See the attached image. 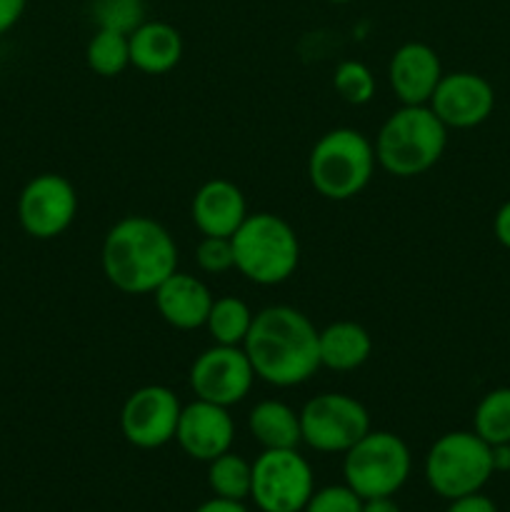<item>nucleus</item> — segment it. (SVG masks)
Instances as JSON below:
<instances>
[{
	"instance_id": "1",
	"label": "nucleus",
	"mask_w": 510,
	"mask_h": 512,
	"mask_svg": "<svg viewBox=\"0 0 510 512\" xmlns=\"http://www.w3.org/2000/svg\"><path fill=\"white\" fill-rule=\"evenodd\" d=\"M255 378L273 388H295L320 370L318 328L293 305H268L255 313L243 343Z\"/></svg>"
},
{
	"instance_id": "2",
	"label": "nucleus",
	"mask_w": 510,
	"mask_h": 512,
	"mask_svg": "<svg viewBox=\"0 0 510 512\" xmlns=\"http://www.w3.org/2000/svg\"><path fill=\"white\" fill-rule=\"evenodd\" d=\"M103 275L125 295H153L178 270V245L165 225L148 215H128L105 233Z\"/></svg>"
},
{
	"instance_id": "3",
	"label": "nucleus",
	"mask_w": 510,
	"mask_h": 512,
	"mask_svg": "<svg viewBox=\"0 0 510 512\" xmlns=\"http://www.w3.org/2000/svg\"><path fill=\"white\" fill-rule=\"evenodd\" d=\"M375 160L395 178H418L428 173L445 153L448 128L430 105H400L385 118L375 138Z\"/></svg>"
},
{
	"instance_id": "4",
	"label": "nucleus",
	"mask_w": 510,
	"mask_h": 512,
	"mask_svg": "<svg viewBox=\"0 0 510 512\" xmlns=\"http://www.w3.org/2000/svg\"><path fill=\"white\" fill-rule=\"evenodd\" d=\"M235 270L255 285H280L290 280L300 263V240L293 225L275 213H248L230 235Z\"/></svg>"
},
{
	"instance_id": "5",
	"label": "nucleus",
	"mask_w": 510,
	"mask_h": 512,
	"mask_svg": "<svg viewBox=\"0 0 510 512\" xmlns=\"http://www.w3.org/2000/svg\"><path fill=\"white\" fill-rule=\"evenodd\" d=\"M375 165V145L360 130L333 128L310 150L308 180L325 200L345 203L368 188Z\"/></svg>"
},
{
	"instance_id": "6",
	"label": "nucleus",
	"mask_w": 510,
	"mask_h": 512,
	"mask_svg": "<svg viewBox=\"0 0 510 512\" xmlns=\"http://www.w3.org/2000/svg\"><path fill=\"white\" fill-rule=\"evenodd\" d=\"M423 473L435 495L445 500L463 498L480 493L493 478V453L473 430H453L430 445Z\"/></svg>"
},
{
	"instance_id": "7",
	"label": "nucleus",
	"mask_w": 510,
	"mask_h": 512,
	"mask_svg": "<svg viewBox=\"0 0 510 512\" xmlns=\"http://www.w3.org/2000/svg\"><path fill=\"white\" fill-rule=\"evenodd\" d=\"M343 455L345 485L363 500L393 498L408 483L413 458L400 435L368 430Z\"/></svg>"
},
{
	"instance_id": "8",
	"label": "nucleus",
	"mask_w": 510,
	"mask_h": 512,
	"mask_svg": "<svg viewBox=\"0 0 510 512\" xmlns=\"http://www.w3.org/2000/svg\"><path fill=\"white\" fill-rule=\"evenodd\" d=\"M313 493V468L298 448L263 450L255 458L250 498L260 512H303Z\"/></svg>"
},
{
	"instance_id": "9",
	"label": "nucleus",
	"mask_w": 510,
	"mask_h": 512,
	"mask_svg": "<svg viewBox=\"0 0 510 512\" xmlns=\"http://www.w3.org/2000/svg\"><path fill=\"white\" fill-rule=\"evenodd\" d=\"M300 413V435L318 453H345L370 430V415L360 400L345 393H320Z\"/></svg>"
},
{
	"instance_id": "10",
	"label": "nucleus",
	"mask_w": 510,
	"mask_h": 512,
	"mask_svg": "<svg viewBox=\"0 0 510 512\" xmlns=\"http://www.w3.org/2000/svg\"><path fill=\"white\" fill-rule=\"evenodd\" d=\"M15 213L30 238L55 240L78 215V190L65 175L40 173L23 185Z\"/></svg>"
},
{
	"instance_id": "11",
	"label": "nucleus",
	"mask_w": 510,
	"mask_h": 512,
	"mask_svg": "<svg viewBox=\"0 0 510 512\" xmlns=\"http://www.w3.org/2000/svg\"><path fill=\"white\" fill-rule=\"evenodd\" d=\"M190 390L205 403L238 405L248 398L255 383V370L240 345H210L190 365Z\"/></svg>"
},
{
	"instance_id": "12",
	"label": "nucleus",
	"mask_w": 510,
	"mask_h": 512,
	"mask_svg": "<svg viewBox=\"0 0 510 512\" xmlns=\"http://www.w3.org/2000/svg\"><path fill=\"white\" fill-rule=\"evenodd\" d=\"M183 403L165 385H143L125 398L120 430L133 448L158 450L175 440Z\"/></svg>"
},
{
	"instance_id": "13",
	"label": "nucleus",
	"mask_w": 510,
	"mask_h": 512,
	"mask_svg": "<svg viewBox=\"0 0 510 512\" xmlns=\"http://www.w3.org/2000/svg\"><path fill=\"white\" fill-rule=\"evenodd\" d=\"M428 105L445 128L468 130L490 118L495 108V90L483 75L455 70L443 73Z\"/></svg>"
},
{
	"instance_id": "14",
	"label": "nucleus",
	"mask_w": 510,
	"mask_h": 512,
	"mask_svg": "<svg viewBox=\"0 0 510 512\" xmlns=\"http://www.w3.org/2000/svg\"><path fill=\"white\" fill-rule=\"evenodd\" d=\"M180 450L198 463H210L218 455L228 453L235 440V423L228 408L195 398L183 405L175 430Z\"/></svg>"
},
{
	"instance_id": "15",
	"label": "nucleus",
	"mask_w": 510,
	"mask_h": 512,
	"mask_svg": "<svg viewBox=\"0 0 510 512\" xmlns=\"http://www.w3.org/2000/svg\"><path fill=\"white\" fill-rule=\"evenodd\" d=\"M440 78V55L420 40L400 45L388 63V83L400 105H428Z\"/></svg>"
},
{
	"instance_id": "16",
	"label": "nucleus",
	"mask_w": 510,
	"mask_h": 512,
	"mask_svg": "<svg viewBox=\"0 0 510 512\" xmlns=\"http://www.w3.org/2000/svg\"><path fill=\"white\" fill-rule=\"evenodd\" d=\"M190 218L203 235L230 238L248 218V203H245L243 190L233 180H208L193 195Z\"/></svg>"
},
{
	"instance_id": "17",
	"label": "nucleus",
	"mask_w": 510,
	"mask_h": 512,
	"mask_svg": "<svg viewBox=\"0 0 510 512\" xmlns=\"http://www.w3.org/2000/svg\"><path fill=\"white\" fill-rule=\"evenodd\" d=\"M153 298L160 318L175 330L205 328L210 305L215 300L203 280L190 273H180V270H175L155 288Z\"/></svg>"
},
{
	"instance_id": "18",
	"label": "nucleus",
	"mask_w": 510,
	"mask_h": 512,
	"mask_svg": "<svg viewBox=\"0 0 510 512\" xmlns=\"http://www.w3.org/2000/svg\"><path fill=\"white\" fill-rule=\"evenodd\" d=\"M130 40V65L145 75H165L183 58V35L165 20H145Z\"/></svg>"
},
{
	"instance_id": "19",
	"label": "nucleus",
	"mask_w": 510,
	"mask_h": 512,
	"mask_svg": "<svg viewBox=\"0 0 510 512\" xmlns=\"http://www.w3.org/2000/svg\"><path fill=\"white\" fill-rule=\"evenodd\" d=\"M320 368L335 373H350L368 363L373 353V338L368 330L353 320H338L318 330Z\"/></svg>"
},
{
	"instance_id": "20",
	"label": "nucleus",
	"mask_w": 510,
	"mask_h": 512,
	"mask_svg": "<svg viewBox=\"0 0 510 512\" xmlns=\"http://www.w3.org/2000/svg\"><path fill=\"white\" fill-rule=\"evenodd\" d=\"M248 430L263 450H290L303 443L300 413L283 400H260L248 413Z\"/></svg>"
},
{
	"instance_id": "21",
	"label": "nucleus",
	"mask_w": 510,
	"mask_h": 512,
	"mask_svg": "<svg viewBox=\"0 0 510 512\" xmlns=\"http://www.w3.org/2000/svg\"><path fill=\"white\" fill-rule=\"evenodd\" d=\"M253 318L255 313L248 308L245 300L235 298V295H223V298H215L213 305H210L205 328H208L210 340L215 345H240L243 348Z\"/></svg>"
},
{
	"instance_id": "22",
	"label": "nucleus",
	"mask_w": 510,
	"mask_h": 512,
	"mask_svg": "<svg viewBox=\"0 0 510 512\" xmlns=\"http://www.w3.org/2000/svg\"><path fill=\"white\" fill-rule=\"evenodd\" d=\"M85 63L100 78H115L130 65V40L118 30L95 28L85 45Z\"/></svg>"
},
{
	"instance_id": "23",
	"label": "nucleus",
	"mask_w": 510,
	"mask_h": 512,
	"mask_svg": "<svg viewBox=\"0 0 510 512\" xmlns=\"http://www.w3.org/2000/svg\"><path fill=\"white\" fill-rule=\"evenodd\" d=\"M250 483H253V463L230 450L208 463V488L213 490L215 498H250Z\"/></svg>"
},
{
	"instance_id": "24",
	"label": "nucleus",
	"mask_w": 510,
	"mask_h": 512,
	"mask_svg": "<svg viewBox=\"0 0 510 512\" xmlns=\"http://www.w3.org/2000/svg\"><path fill=\"white\" fill-rule=\"evenodd\" d=\"M473 433L488 445L510 443V388H495L483 395L473 415Z\"/></svg>"
},
{
	"instance_id": "25",
	"label": "nucleus",
	"mask_w": 510,
	"mask_h": 512,
	"mask_svg": "<svg viewBox=\"0 0 510 512\" xmlns=\"http://www.w3.org/2000/svg\"><path fill=\"white\" fill-rule=\"evenodd\" d=\"M90 15L95 28L130 35L140 23H145V0H93Z\"/></svg>"
},
{
	"instance_id": "26",
	"label": "nucleus",
	"mask_w": 510,
	"mask_h": 512,
	"mask_svg": "<svg viewBox=\"0 0 510 512\" xmlns=\"http://www.w3.org/2000/svg\"><path fill=\"white\" fill-rule=\"evenodd\" d=\"M335 93L350 105H365L375 95V75L360 60H343L333 75Z\"/></svg>"
},
{
	"instance_id": "27",
	"label": "nucleus",
	"mask_w": 510,
	"mask_h": 512,
	"mask_svg": "<svg viewBox=\"0 0 510 512\" xmlns=\"http://www.w3.org/2000/svg\"><path fill=\"white\" fill-rule=\"evenodd\" d=\"M195 260L198 268L208 275H223L235 268L233 243L230 238H213V235H203V240L195 248Z\"/></svg>"
},
{
	"instance_id": "28",
	"label": "nucleus",
	"mask_w": 510,
	"mask_h": 512,
	"mask_svg": "<svg viewBox=\"0 0 510 512\" xmlns=\"http://www.w3.org/2000/svg\"><path fill=\"white\" fill-rule=\"evenodd\" d=\"M303 512H363V498L348 485H328L310 495Z\"/></svg>"
},
{
	"instance_id": "29",
	"label": "nucleus",
	"mask_w": 510,
	"mask_h": 512,
	"mask_svg": "<svg viewBox=\"0 0 510 512\" xmlns=\"http://www.w3.org/2000/svg\"><path fill=\"white\" fill-rule=\"evenodd\" d=\"M445 512H498L493 500L483 493H473V495H463V498L450 500L448 510Z\"/></svg>"
},
{
	"instance_id": "30",
	"label": "nucleus",
	"mask_w": 510,
	"mask_h": 512,
	"mask_svg": "<svg viewBox=\"0 0 510 512\" xmlns=\"http://www.w3.org/2000/svg\"><path fill=\"white\" fill-rule=\"evenodd\" d=\"M28 0H0V35L13 30L25 13Z\"/></svg>"
},
{
	"instance_id": "31",
	"label": "nucleus",
	"mask_w": 510,
	"mask_h": 512,
	"mask_svg": "<svg viewBox=\"0 0 510 512\" xmlns=\"http://www.w3.org/2000/svg\"><path fill=\"white\" fill-rule=\"evenodd\" d=\"M493 233H495V240H498L503 248L510 250V200H505V203L498 208V213H495Z\"/></svg>"
},
{
	"instance_id": "32",
	"label": "nucleus",
	"mask_w": 510,
	"mask_h": 512,
	"mask_svg": "<svg viewBox=\"0 0 510 512\" xmlns=\"http://www.w3.org/2000/svg\"><path fill=\"white\" fill-rule=\"evenodd\" d=\"M195 512H248L243 500H228V498H210L203 505H198Z\"/></svg>"
},
{
	"instance_id": "33",
	"label": "nucleus",
	"mask_w": 510,
	"mask_h": 512,
	"mask_svg": "<svg viewBox=\"0 0 510 512\" xmlns=\"http://www.w3.org/2000/svg\"><path fill=\"white\" fill-rule=\"evenodd\" d=\"M495 473H510V443L490 445Z\"/></svg>"
},
{
	"instance_id": "34",
	"label": "nucleus",
	"mask_w": 510,
	"mask_h": 512,
	"mask_svg": "<svg viewBox=\"0 0 510 512\" xmlns=\"http://www.w3.org/2000/svg\"><path fill=\"white\" fill-rule=\"evenodd\" d=\"M363 512H400L393 498H370L363 500Z\"/></svg>"
},
{
	"instance_id": "35",
	"label": "nucleus",
	"mask_w": 510,
	"mask_h": 512,
	"mask_svg": "<svg viewBox=\"0 0 510 512\" xmlns=\"http://www.w3.org/2000/svg\"><path fill=\"white\" fill-rule=\"evenodd\" d=\"M328 3H333V5H345V3H353V0H328Z\"/></svg>"
}]
</instances>
